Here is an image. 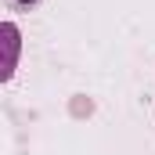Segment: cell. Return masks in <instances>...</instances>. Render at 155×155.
Segmentation results:
<instances>
[{
    "label": "cell",
    "instance_id": "6da1fadb",
    "mask_svg": "<svg viewBox=\"0 0 155 155\" xmlns=\"http://www.w3.org/2000/svg\"><path fill=\"white\" fill-rule=\"evenodd\" d=\"M11 4H18V7H29V4H33V0H11Z\"/></svg>",
    "mask_w": 155,
    "mask_h": 155
}]
</instances>
